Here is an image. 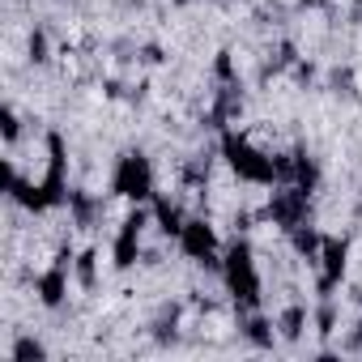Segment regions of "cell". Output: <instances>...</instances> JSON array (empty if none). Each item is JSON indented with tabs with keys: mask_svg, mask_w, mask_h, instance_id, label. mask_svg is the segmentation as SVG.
Segmentation results:
<instances>
[{
	"mask_svg": "<svg viewBox=\"0 0 362 362\" xmlns=\"http://www.w3.org/2000/svg\"><path fill=\"white\" fill-rule=\"evenodd\" d=\"M222 286L226 294L235 298V307L247 315V311H260V269H256V252L247 239H235L222 256Z\"/></svg>",
	"mask_w": 362,
	"mask_h": 362,
	"instance_id": "1",
	"label": "cell"
},
{
	"mask_svg": "<svg viewBox=\"0 0 362 362\" xmlns=\"http://www.w3.org/2000/svg\"><path fill=\"white\" fill-rule=\"evenodd\" d=\"M222 158H226V166L243 179V184H256V188H273V184H281L277 153H264V149L252 145L243 132H222Z\"/></svg>",
	"mask_w": 362,
	"mask_h": 362,
	"instance_id": "2",
	"label": "cell"
},
{
	"mask_svg": "<svg viewBox=\"0 0 362 362\" xmlns=\"http://www.w3.org/2000/svg\"><path fill=\"white\" fill-rule=\"evenodd\" d=\"M111 197L132 201V205L153 201V162H149L141 149H128V153L115 162V170H111Z\"/></svg>",
	"mask_w": 362,
	"mask_h": 362,
	"instance_id": "3",
	"label": "cell"
},
{
	"mask_svg": "<svg viewBox=\"0 0 362 362\" xmlns=\"http://www.w3.org/2000/svg\"><path fill=\"white\" fill-rule=\"evenodd\" d=\"M145 226H149V214H145L141 205L119 222V235H115V243H111V264H115L119 273L141 260V230H145Z\"/></svg>",
	"mask_w": 362,
	"mask_h": 362,
	"instance_id": "4",
	"label": "cell"
},
{
	"mask_svg": "<svg viewBox=\"0 0 362 362\" xmlns=\"http://www.w3.org/2000/svg\"><path fill=\"white\" fill-rule=\"evenodd\" d=\"M320 281H315V290L328 298L337 286H341V277H345V269H349V239L341 235H324V247H320Z\"/></svg>",
	"mask_w": 362,
	"mask_h": 362,
	"instance_id": "5",
	"label": "cell"
},
{
	"mask_svg": "<svg viewBox=\"0 0 362 362\" xmlns=\"http://www.w3.org/2000/svg\"><path fill=\"white\" fill-rule=\"evenodd\" d=\"M175 243H179V252H184L188 260H197V264H214L218 260V230L205 218H188Z\"/></svg>",
	"mask_w": 362,
	"mask_h": 362,
	"instance_id": "6",
	"label": "cell"
},
{
	"mask_svg": "<svg viewBox=\"0 0 362 362\" xmlns=\"http://www.w3.org/2000/svg\"><path fill=\"white\" fill-rule=\"evenodd\" d=\"M69 269H73V252H60V256H56V264L39 273L35 294H39V303H43V307H52V311H56V307L69 298Z\"/></svg>",
	"mask_w": 362,
	"mask_h": 362,
	"instance_id": "7",
	"label": "cell"
},
{
	"mask_svg": "<svg viewBox=\"0 0 362 362\" xmlns=\"http://www.w3.org/2000/svg\"><path fill=\"white\" fill-rule=\"evenodd\" d=\"M307 197L311 192H303V188H281V192H273L269 197V218L281 226V230H294V226H303L307 222Z\"/></svg>",
	"mask_w": 362,
	"mask_h": 362,
	"instance_id": "8",
	"label": "cell"
},
{
	"mask_svg": "<svg viewBox=\"0 0 362 362\" xmlns=\"http://www.w3.org/2000/svg\"><path fill=\"white\" fill-rule=\"evenodd\" d=\"M153 222H158V230L162 235H170V239H179V230H184V209H179L170 197H153Z\"/></svg>",
	"mask_w": 362,
	"mask_h": 362,
	"instance_id": "9",
	"label": "cell"
},
{
	"mask_svg": "<svg viewBox=\"0 0 362 362\" xmlns=\"http://www.w3.org/2000/svg\"><path fill=\"white\" fill-rule=\"evenodd\" d=\"M303 328H307V307H286L281 315H277V337H286V341H298L303 337Z\"/></svg>",
	"mask_w": 362,
	"mask_h": 362,
	"instance_id": "10",
	"label": "cell"
},
{
	"mask_svg": "<svg viewBox=\"0 0 362 362\" xmlns=\"http://www.w3.org/2000/svg\"><path fill=\"white\" fill-rule=\"evenodd\" d=\"M243 337L252 341V345H273V324L264 320V315H256V311H247V320H243Z\"/></svg>",
	"mask_w": 362,
	"mask_h": 362,
	"instance_id": "11",
	"label": "cell"
},
{
	"mask_svg": "<svg viewBox=\"0 0 362 362\" xmlns=\"http://www.w3.org/2000/svg\"><path fill=\"white\" fill-rule=\"evenodd\" d=\"M73 273H77V281L90 290V286H94V273H98V252H94V247H86L81 256H73Z\"/></svg>",
	"mask_w": 362,
	"mask_h": 362,
	"instance_id": "12",
	"label": "cell"
},
{
	"mask_svg": "<svg viewBox=\"0 0 362 362\" xmlns=\"http://www.w3.org/2000/svg\"><path fill=\"white\" fill-rule=\"evenodd\" d=\"M9 358H47V349H43V341H35V337H22V341L9 349Z\"/></svg>",
	"mask_w": 362,
	"mask_h": 362,
	"instance_id": "13",
	"label": "cell"
},
{
	"mask_svg": "<svg viewBox=\"0 0 362 362\" xmlns=\"http://www.w3.org/2000/svg\"><path fill=\"white\" fill-rule=\"evenodd\" d=\"M0 132H5V145H18L22 124H18V111L13 107H5V115H0Z\"/></svg>",
	"mask_w": 362,
	"mask_h": 362,
	"instance_id": "14",
	"label": "cell"
},
{
	"mask_svg": "<svg viewBox=\"0 0 362 362\" xmlns=\"http://www.w3.org/2000/svg\"><path fill=\"white\" fill-rule=\"evenodd\" d=\"M30 60H35V64H43V60H47V35H43V30H35V35H30Z\"/></svg>",
	"mask_w": 362,
	"mask_h": 362,
	"instance_id": "15",
	"label": "cell"
},
{
	"mask_svg": "<svg viewBox=\"0 0 362 362\" xmlns=\"http://www.w3.org/2000/svg\"><path fill=\"white\" fill-rule=\"evenodd\" d=\"M214 69H218V77H222V81H235V64H230V52H218V64H214Z\"/></svg>",
	"mask_w": 362,
	"mask_h": 362,
	"instance_id": "16",
	"label": "cell"
},
{
	"mask_svg": "<svg viewBox=\"0 0 362 362\" xmlns=\"http://www.w3.org/2000/svg\"><path fill=\"white\" fill-rule=\"evenodd\" d=\"M175 5H188V0H175Z\"/></svg>",
	"mask_w": 362,
	"mask_h": 362,
	"instance_id": "17",
	"label": "cell"
}]
</instances>
